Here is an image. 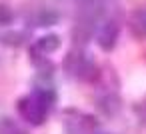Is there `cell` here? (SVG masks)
<instances>
[{
	"label": "cell",
	"instance_id": "obj_4",
	"mask_svg": "<svg viewBox=\"0 0 146 134\" xmlns=\"http://www.w3.org/2000/svg\"><path fill=\"white\" fill-rule=\"evenodd\" d=\"M60 48V36L56 34H46L42 38H38L32 44V54L34 56H48L52 52H56Z\"/></svg>",
	"mask_w": 146,
	"mask_h": 134
},
{
	"label": "cell",
	"instance_id": "obj_3",
	"mask_svg": "<svg viewBox=\"0 0 146 134\" xmlns=\"http://www.w3.org/2000/svg\"><path fill=\"white\" fill-rule=\"evenodd\" d=\"M116 38H118V24L114 20H106L104 24H100V28L96 32V42H98V46L102 50L114 48Z\"/></svg>",
	"mask_w": 146,
	"mask_h": 134
},
{
	"label": "cell",
	"instance_id": "obj_1",
	"mask_svg": "<svg viewBox=\"0 0 146 134\" xmlns=\"http://www.w3.org/2000/svg\"><path fill=\"white\" fill-rule=\"evenodd\" d=\"M54 100H56V96L50 86H36L32 92L24 94L18 100L16 108H18V114L22 116V120H26L32 126H40L46 120V116L50 114Z\"/></svg>",
	"mask_w": 146,
	"mask_h": 134
},
{
	"label": "cell",
	"instance_id": "obj_2",
	"mask_svg": "<svg viewBox=\"0 0 146 134\" xmlns=\"http://www.w3.org/2000/svg\"><path fill=\"white\" fill-rule=\"evenodd\" d=\"M66 66H68V72H70L74 78H80V80L92 78V74H94V70H96V66L92 64V60H90L86 54H70Z\"/></svg>",
	"mask_w": 146,
	"mask_h": 134
}]
</instances>
